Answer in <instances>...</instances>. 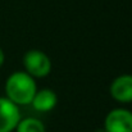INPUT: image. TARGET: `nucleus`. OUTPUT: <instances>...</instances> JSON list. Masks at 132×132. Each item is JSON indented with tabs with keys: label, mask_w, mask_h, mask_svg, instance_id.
<instances>
[{
	"label": "nucleus",
	"mask_w": 132,
	"mask_h": 132,
	"mask_svg": "<svg viewBox=\"0 0 132 132\" xmlns=\"http://www.w3.org/2000/svg\"><path fill=\"white\" fill-rule=\"evenodd\" d=\"M22 118L19 106L5 96H0V132H14Z\"/></svg>",
	"instance_id": "20e7f679"
},
{
	"label": "nucleus",
	"mask_w": 132,
	"mask_h": 132,
	"mask_svg": "<svg viewBox=\"0 0 132 132\" xmlns=\"http://www.w3.org/2000/svg\"><path fill=\"white\" fill-rule=\"evenodd\" d=\"M22 63L24 72L35 80L49 76L53 68L51 59L49 58V55L39 49H31L27 53H24Z\"/></svg>",
	"instance_id": "f03ea898"
},
{
	"label": "nucleus",
	"mask_w": 132,
	"mask_h": 132,
	"mask_svg": "<svg viewBox=\"0 0 132 132\" xmlns=\"http://www.w3.org/2000/svg\"><path fill=\"white\" fill-rule=\"evenodd\" d=\"M15 132H46L45 125L35 117H26L21 118L17 127Z\"/></svg>",
	"instance_id": "0eeeda50"
},
{
	"label": "nucleus",
	"mask_w": 132,
	"mask_h": 132,
	"mask_svg": "<svg viewBox=\"0 0 132 132\" xmlns=\"http://www.w3.org/2000/svg\"><path fill=\"white\" fill-rule=\"evenodd\" d=\"M109 94L119 104L132 103V75L117 76L109 86Z\"/></svg>",
	"instance_id": "39448f33"
},
{
	"label": "nucleus",
	"mask_w": 132,
	"mask_h": 132,
	"mask_svg": "<svg viewBox=\"0 0 132 132\" xmlns=\"http://www.w3.org/2000/svg\"><path fill=\"white\" fill-rule=\"evenodd\" d=\"M105 132H132V112L126 108L112 109L104 119Z\"/></svg>",
	"instance_id": "7ed1b4c3"
},
{
	"label": "nucleus",
	"mask_w": 132,
	"mask_h": 132,
	"mask_svg": "<svg viewBox=\"0 0 132 132\" xmlns=\"http://www.w3.org/2000/svg\"><path fill=\"white\" fill-rule=\"evenodd\" d=\"M4 90L5 97L18 106L30 105L37 91V84L36 80L24 71H17L6 78Z\"/></svg>",
	"instance_id": "f257e3e1"
},
{
	"label": "nucleus",
	"mask_w": 132,
	"mask_h": 132,
	"mask_svg": "<svg viewBox=\"0 0 132 132\" xmlns=\"http://www.w3.org/2000/svg\"><path fill=\"white\" fill-rule=\"evenodd\" d=\"M95 132H105V131H104V130L101 128V130H96V131H95Z\"/></svg>",
	"instance_id": "1a4fd4ad"
},
{
	"label": "nucleus",
	"mask_w": 132,
	"mask_h": 132,
	"mask_svg": "<svg viewBox=\"0 0 132 132\" xmlns=\"http://www.w3.org/2000/svg\"><path fill=\"white\" fill-rule=\"evenodd\" d=\"M58 104V95L54 90L51 88H37L32 101L30 105L34 106L35 110L40 113H47L51 112Z\"/></svg>",
	"instance_id": "423d86ee"
},
{
	"label": "nucleus",
	"mask_w": 132,
	"mask_h": 132,
	"mask_svg": "<svg viewBox=\"0 0 132 132\" xmlns=\"http://www.w3.org/2000/svg\"><path fill=\"white\" fill-rule=\"evenodd\" d=\"M4 63H5V53H4V50L0 47V68L4 65Z\"/></svg>",
	"instance_id": "6e6552de"
}]
</instances>
